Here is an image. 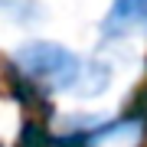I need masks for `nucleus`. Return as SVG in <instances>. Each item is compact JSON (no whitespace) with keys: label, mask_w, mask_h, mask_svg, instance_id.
<instances>
[{"label":"nucleus","mask_w":147,"mask_h":147,"mask_svg":"<svg viewBox=\"0 0 147 147\" xmlns=\"http://www.w3.org/2000/svg\"><path fill=\"white\" fill-rule=\"evenodd\" d=\"M13 62L26 79L46 85L53 92H72L82 98H95L108 88L111 69L101 62H88V59L75 56L69 46L53 39H30L13 53Z\"/></svg>","instance_id":"f257e3e1"},{"label":"nucleus","mask_w":147,"mask_h":147,"mask_svg":"<svg viewBox=\"0 0 147 147\" xmlns=\"http://www.w3.org/2000/svg\"><path fill=\"white\" fill-rule=\"evenodd\" d=\"M101 33L108 39L147 33V0H111V10L101 20Z\"/></svg>","instance_id":"f03ea898"}]
</instances>
